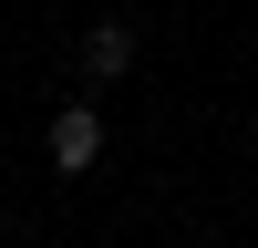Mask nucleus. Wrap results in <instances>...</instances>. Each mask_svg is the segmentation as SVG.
<instances>
[{
  "label": "nucleus",
  "instance_id": "nucleus-1",
  "mask_svg": "<svg viewBox=\"0 0 258 248\" xmlns=\"http://www.w3.org/2000/svg\"><path fill=\"white\" fill-rule=\"evenodd\" d=\"M93 155H103V114L93 103H52V165L62 176H93Z\"/></svg>",
  "mask_w": 258,
  "mask_h": 248
},
{
  "label": "nucleus",
  "instance_id": "nucleus-2",
  "mask_svg": "<svg viewBox=\"0 0 258 248\" xmlns=\"http://www.w3.org/2000/svg\"><path fill=\"white\" fill-rule=\"evenodd\" d=\"M83 73H93V83H124V73H135V21H93V31H83Z\"/></svg>",
  "mask_w": 258,
  "mask_h": 248
},
{
  "label": "nucleus",
  "instance_id": "nucleus-3",
  "mask_svg": "<svg viewBox=\"0 0 258 248\" xmlns=\"http://www.w3.org/2000/svg\"><path fill=\"white\" fill-rule=\"evenodd\" d=\"M248 145H258V135H248Z\"/></svg>",
  "mask_w": 258,
  "mask_h": 248
}]
</instances>
